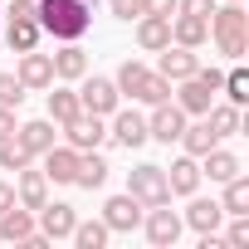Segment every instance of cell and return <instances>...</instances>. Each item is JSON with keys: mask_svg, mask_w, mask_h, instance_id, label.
<instances>
[{"mask_svg": "<svg viewBox=\"0 0 249 249\" xmlns=\"http://www.w3.org/2000/svg\"><path fill=\"white\" fill-rule=\"evenodd\" d=\"M225 244L244 249L249 244V215H230V230H225Z\"/></svg>", "mask_w": 249, "mask_h": 249, "instance_id": "d590c367", "label": "cell"}, {"mask_svg": "<svg viewBox=\"0 0 249 249\" xmlns=\"http://www.w3.org/2000/svg\"><path fill=\"white\" fill-rule=\"evenodd\" d=\"M205 122H210L215 137H234V132H239V107H234V103H210V107H205Z\"/></svg>", "mask_w": 249, "mask_h": 249, "instance_id": "83f0119b", "label": "cell"}, {"mask_svg": "<svg viewBox=\"0 0 249 249\" xmlns=\"http://www.w3.org/2000/svg\"><path fill=\"white\" fill-rule=\"evenodd\" d=\"M64 137H69L73 152H98V147L107 142V122H103L98 112H78V117L64 122Z\"/></svg>", "mask_w": 249, "mask_h": 249, "instance_id": "52a82bcc", "label": "cell"}, {"mask_svg": "<svg viewBox=\"0 0 249 249\" xmlns=\"http://www.w3.org/2000/svg\"><path fill=\"white\" fill-rule=\"evenodd\" d=\"M15 127H20V122H15V107H0V142L15 137Z\"/></svg>", "mask_w": 249, "mask_h": 249, "instance_id": "60d3db41", "label": "cell"}, {"mask_svg": "<svg viewBox=\"0 0 249 249\" xmlns=\"http://www.w3.org/2000/svg\"><path fill=\"white\" fill-rule=\"evenodd\" d=\"M234 5H244V0H234Z\"/></svg>", "mask_w": 249, "mask_h": 249, "instance_id": "ee69618b", "label": "cell"}, {"mask_svg": "<svg viewBox=\"0 0 249 249\" xmlns=\"http://www.w3.org/2000/svg\"><path fill=\"white\" fill-rule=\"evenodd\" d=\"M142 230H147V239L157 244V249H171L176 239H181V230H186V220L171 210V200L166 205H147L142 210Z\"/></svg>", "mask_w": 249, "mask_h": 249, "instance_id": "5b68a950", "label": "cell"}, {"mask_svg": "<svg viewBox=\"0 0 249 249\" xmlns=\"http://www.w3.org/2000/svg\"><path fill=\"white\" fill-rule=\"evenodd\" d=\"M181 127H186V112L166 98V103H157V107H152V117H147V142L171 147V142H181Z\"/></svg>", "mask_w": 249, "mask_h": 249, "instance_id": "9c48e42d", "label": "cell"}, {"mask_svg": "<svg viewBox=\"0 0 249 249\" xmlns=\"http://www.w3.org/2000/svg\"><path fill=\"white\" fill-rule=\"evenodd\" d=\"M0 20H5V15H0Z\"/></svg>", "mask_w": 249, "mask_h": 249, "instance_id": "f6af8a7d", "label": "cell"}, {"mask_svg": "<svg viewBox=\"0 0 249 249\" xmlns=\"http://www.w3.org/2000/svg\"><path fill=\"white\" fill-rule=\"evenodd\" d=\"M49 59H54V78H64V83H78V78L88 73V49H83L78 39L64 44V49H54Z\"/></svg>", "mask_w": 249, "mask_h": 249, "instance_id": "2e32d148", "label": "cell"}, {"mask_svg": "<svg viewBox=\"0 0 249 249\" xmlns=\"http://www.w3.org/2000/svg\"><path fill=\"white\" fill-rule=\"evenodd\" d=\"M35 20L59 44H73V39H83L93 30V10L83 5V0H35Z\"/></svg>", "mask_w": 249, "mask_h": 249, "instance_id": "6da1fadb", "label": "cell"}, {"mask_svg": "<svg viewBox=\"0 0 249 249\" xmlns=\"http://www.w3.org/2000/svg\"><path fill=\"white\" fill-rule=\"evenodd\" d=\"M127 191H132L142 205H166V200H171V186H166V166L137 161V166L127 171Z\"/></svg>", "mask_w": 249, "mask_h": 249, "instance_id": "277c9868", "label": "cell"}, {"mask_svg": "<svg viewBox=\"0 0 249 249\" xmlns=\"http://www.w3.org/2000/svg\"><path fill=\"white\" fill-rule=\"evenodd\" d=\"M142 200L132 196V191H122V196H107L103 200V225L112 230V234H132L137 225H142Z\"/></svg>", "mask_w": 249, "mask_h": 249, "instance_id": "8992f818", "label": "cell"}, {"mask_svg": "<svg viewBox=\"0 0 249 249\" xmlns=\"http://www.w3.org/2000/svg\"><path fill=\"white\" fill-rule=\"evenodd\" d=\"M15 78L25 83V93H39V88H49V83H54V59H49V54H39V49H30V54H20Z\"/></svg>", "mask_w": 249, "mask_h": 249, "instance_id": "7c38bea8", "label": "cell"}, {"mask_svg": "<svg viewBox=\"0 0 249 249\" xmlns=\"http://www.w3.org/2000/svg\"><path fill=\"white\" fill-rule=\"evenodd\" d=\"M210 39H215V49H220L230 64H239V59L249 54V10L234 5V0L215 5V10H210Z\"/></svg>", "mask_w": 249, "mask_h": 249, "instance_id": "7a4b0ae2", "label": "cell"}, {"mask_svg": "<svg viewBox=\"0 0 249 249\" xmlns=\"http://www.w3.org/2000/svg\"><path fill=\"white\" fill-rule=\"evenodd\" d=\"M171 88H176V83H171L166 73L147 69V78L137 83V93H132V98H137V103H147V107H157V103H166V98H171Z\"/></svg>", "mask_w": 249, "mask_h": 249, "instance_id": "4316f807", "label": "cell"}, {"mask_svg": "<svg viewBox=\"0 0 249 249\" xmlns=\"http://www.w3.org/2000/svg\"><path fill=\"white\" fill-rule=\"evenodd\" d=\"M137 44L147 54H161L171 44V15H137Z\"/></svg>", "mask_w": 249, "mask_h": 249, "instance_id": "9a60e30c", "label": "cell"}, {"mask_svg": "<svg viewBox=\"0 0 249 249\" xmlns=\"http://www.w3.org/2000/svg\"><path fill=\"white\" fill-rule=\"evenodd\" d=\"M196 69H200V54H196V49H186V44H166V49H161V69H157V73H166L171 83L191 78Z\"/></svg>", "mask_w": 249, "mask_h": 249, "instance_id": "e0dca14e", "label": "cell"}, {"mask_svg": "<svg viewBox=\"0 0 249 249\" xmlns=\"http://www.w3.org/2000/svg\"><path fill=\"white\" fill-rule=\"evenodd\" d=\"M78 103H83V112H98V117H112L117 112V103H122V93H117V83L112 78H88L83 73V88H78Z\"/></svg>", "mask_w": 249, "mask_h": 249, "instance_id": "ba28073f", "label": "cell"}, {"mask_svg": "<svg viewBox=\"0 0 249 249\" xmlns=\"http://www.w3.org/2000/svg\"><path fill=\"white\" fill-rule=\"evenodd\" d=\"M142 15H176V0H142Z\"/></svg>", "mask_w": 249, "mask_h": 249, "instance_id": "ab89813d", "label": "cell"}, {"mask_svg": "<svg viewBox=\"0 0 249 249\" xmlns=\"http://www.w3.org/2000/svg\"><path fill=\"white\" fill-rule=\"evenodd\" d=\"M25 103V83L15 73H0V107H20Z\"/></svg>", "mask_w": 249, "mask_h": 249, "instance_id": "e575fe53", "label": "cell"}, {"mask_svg": "<svg viewBox=\"0 0 249 249\" xmlns=\"http://www.w3.org/2000/svg\"><path fill=\"white\" fill-rule=\"evenodd\" d=\"M35 215H39V234H49V239H69L73 225H78V210L69 200H44Z\"/></svg>", "mask_w": 249, "mask_h": 249, "instance_id": "8fae6325", "label": "cell"}, {"mask_svg": "<svg viewBox=\"0 0 249 249\" xmlns=\"http://www.w3.org/2000/svg\"><path fill=\"white\" fill-rule=\"evenodd\" d=\"M107 161L98 157V152H78V171H73V186H83V191H103L107 186Z\"/></svg>", "mask_w": 249, "mask_h": 249, "instance_id": "d4e9b609", "label": "cell"}, {"mask_svg": "<svg viewBox=\"0 0 249 249\" xmlns=\"http://www.w3.org/2000/svg\"><path fill=\"white\" fill-rule=\"evenodd\" d=\"M15 176H20V181H15V200H20L25 210H39V205L49 200V176H44V171H30V166H20Z\"/></svg>", "mask_w": 249, "mask_h": 249, "instance_id": "ac0fdd59", "label": "cell"}, {"mask_svg": "<svg viewBox=\"0 0 249 249\" xmlns=\"http://www.w3.org/2000/svg\"><path fill=\"white\" fill-rule=\"evenodd\" d=\"M220 93H225V98H230L234 107H244V103H249V73H244V69L234 64V69H230V73L220 78Z\"/></svg>", "mask_w": 249, "mask_h": 249, "instance_id": "1f68e13d", "label": "cell"}, {"mask_svg": "<svg viewBox=\"0 0 249 249\" xmlns=\"http://www.w3.org/2000/svg\"><path fill=\"white\" fill-rule=\"evenodd\" d=\"M220 78H225L220 69H196L191 78H181V83L171 88V93H176L171 103H176L186 117H205V107H210L215 93H220Z\"/></svg>", "mask_w": 249, "mask_h": 249, "instance_id": "3957f363", "label": "cell"}, {"mask_svg": "<svg viewBox=\"0 0 249 249\" xmlns=\"http://www.w3.org/2000/svg\"><path fill=\"white\" fill-rule=\"evenodd\" d=\"M35 157L15 142V137H5V142H0V171H20V166H30Z\"/></svg>", "mask_w": 249, "mask_h": 249, "instance_id": "836d02e7", "label": "cell"}, {"mask_svg": "<svg viewBox=\"0 0 249 249\" xmlns=\"http://www.w3.org/2000/svg\"><path fill=\"white\" fill-rule=\"evenodd\" d=\"M215 142H220V137L210 132V122H205V117H200V122H186V127H181V147H186V157H205Z\"/></svg>", "mask_w": 249, "mask_h": 249, "instance_id": "484cf974", "label": "cell"}, {"mask_svg": "<svg viewBox=\"0 0 249 249\" xmlns=\"http://www.w3.org/2000/svg\"><path fill=\"white\" fill-rule=\"evenodd\" d=\"M10 205H15V186H10V181H0V210H10Z\"/></svg>", "mask_w": 249, "mask_h": 249, "instance_id": "b9f144b4", "label": "cell"}, {"mask_svg": "<svg viewBox=\"0 0 249 249\" xmlns=\"http://www.w3.org/2000/svg\"><path fill=\"white\" fill-rule=\"evenodd\" d=\"M69 239H73L78 249H103V244L112 239V230H107V225H103V215H98V220H78Z\"/></svg>", "mask_w": 249, "mask_h": 249, "instance_id": "4dcf8cb0", "label": "cell"}, {"mask_svg": "<svg viewBox=\"0 0 249 249\" xmlns=\"http://www.w3.org/2000/svg\"><path fill=\"white\" fill-rule=\"evenodd\" d=\"M73 171H78V152L73 147H49L44 152V176L54 186H73Z\"/></svg>", "mask_w": 249, "mask_h": 249, "instance_id": "7402d4cb", "label": "cell"}, {"mask_svg": "<svg viewBox=\"0 0 249 249\" xmlns=\"http://www.w3.org/2000/svg\"><path fill=\"white\" fill-rule=\"evenodd\" d=\"M176 10H181V15H200V20H210L215 0H176Z\"/></svg>", "mask_w": 249, "mask_h": 249, "instance_id": "74e56055", "label": "cell"}, {"mask_svg": "<svg viewBox=\"0 0 249 249\" xmlns=\"http://www.w3.org/2000/svg\"><path fill=\"white\" fill-rule=\"evenodd\" d=\"M107 137H112L117 147L137 152V147L147 142V117H142L137 107H117V112H112V122H107Z\"/></svg>", "mask_w": 249, "mask_h": 249, "instance_id": "30bf717a", "label": "cell"}, {"mask_svg": "<svg viewBox=\"0 0 249 249\" xmlns=\"http://www.w3.org/2000/svg\"><path fill=\"white\" fill-rule=\"evenodd\" d=\"M210 39V20H200V15H171V44H186V49H200Z\"/></svg>", "mask_w": 249, "mask_h": 249, "instance_id": "44dd1931", "label": "cell"}, {"mask_svg": "<svg viewBox=\"0 0 249 249\" xmlns=\"http://www.w3.org/2000/svg\"><path fill=\"white\" fill-rule=\"evenodd\" d=\"M5 20H35V0H10V5H5Z\"/></svg>", "mask_w": 249, "mask_h": 249, "instance_id": "f35d334b", "label": "cell"}, {"mask_svg": "<svg viewBox=\"0 0 249 249\" xmlns=\"http://www.w3.org/2000/svg\"><path fill=\"white\" fill-rule=\"evenodd\" d=\"M49 88H54V83H49ZM78 112H83V103H78L73 88H54V93H49V122H59V127H64V122L78 117Z\"/></svg>", "mask_w": 249, "mask_h": 249, "instance_id": "f1b7e54d", "label": "cell"}, {"mask_svg": "<svg viewBox=\"0 0 249 249\" xmlns=\"http://www.w3.org/2000/svg\"><path fill=\"white\" fill-rule=\"evenodd\" d=\"M181 220L196 230V234H210V230H220V220H225V210H220V200H191L186 210H181Z\"/></svg>", "mask_w": 249, "mask_h": 249, "instance_id": "cb8c5ba5", "label": "cell"}, {"mask_svg": "<svg viewBox=\"0 0 249 249\" xmlns=\"http://www.w3.org/2000/svg\"><path fill=\"white\" fill-rule=\"evenodd\" d=\"M54 137H59V122H49V117H35V122H20V127H15V142L30 157H44L54 147Z\"/></svg>", "mask_w": 249, "mask_h": 249, "instance_id": "4fadbf2b", "label": "cell"}, {"mask_svg": "<svg viewBox=\"0 0 249 249\" xmlns=\"http://www.w3.org/2000/svg\"><path fill=\"white\" fill-rule=\"evenodd\" d=\"M0 35H5V44H10V54H30V49H39V20H0Z\"/></svg>", "mask_w": 249, "mask_h": 249, "instance_id": "ffe728a7", "label": "cell"}, {"mask_svg": "<svg viewBox=\"0 0 249 249\" xmlns=\"http://www.w3.org/2000/svg\"><path fill=\"white\" fill-rule=\"evenodd\" d=\"M200 176H210L215 186H225L230 176H239V157H234V152H225V147L215 142V147L200 157Z\"/></svg>", "mask_w": 249, "mask_h": 249, "instance_id": "603a6c76", "label": "cell"}, {"mask_svg": "<svg viewBox=\"0 0 249 249\" xmlns=\"http://www.w3.org/2000/svg\"><path fill=\"white\" fill-rule=\"evenodd\" d=\"M83 5H88V10H93V5H98V0H83Z\"/></svg>", "mask_w": 249, "mask_h": 249, "instance_id": "7bdbcfd3", "label": "cell"}, {"mask_svg": "<svg viewBox=\"0 0 249 249\" xmlns=\"http://www.w3.org/2000/svg\"><path fill=\"white\" fill-rule=\"evenodd\" d=\"M166 186H171V196H196L200 191V157H176L171 166H166Z\"/></svg>", "mask_w": 249, "mask_h": 249, "instance_id": "5bb4252c", "label": "cell"}, {"mask_svg": "<svg viewBox=\"0 0 249 249\" xmlns=\"http://www.w3.org/2000/svg\"><path fill=\"white\" fill-rule=\"evenodd\" d=\"M147 78V64L142 59H122L117 64V73H112V83H117V93H137V83Z\"/></svg>", "mask_w": 249, "mask_h": 249, "instance_id": "d6a6232c", "label": "cell"}, {"mask_svg": "<svg viewBox=\"0 0 249 249\" xmlns=\"http://www.w3.org/2000/svg\"><path fill=\"white\" fill-rule=\"evenodd\" d=\"M107 10H112L117 20H127V25H132V20L142 15V0H107Z\"/></svg>", "mask_w": 249, "mask_h": 249, "instance_id": "8d00e7d4", "label": "cell"}, {"mask_svg": "<svg viewBox=\"0 0 249 249\" xmlns=\"http://www.w3.org/2000/svg\"><path fill=\"white\" fill-rule=\"evenodd\" d=\"M220 210H225V215H249V176H230V181H225Z\"/></svg>", "mask_w": 249, "mask_h": 249, "instance_id": "f546056e", "label": "cell"}, {"mask_svg": "<svg viewBox=\"0 0 249 249\" xmlns=\"http://www.w3.org/2000/svg\"><path fill=\"white\" fill-rule=\"evenodd\" d=\"M35 230H39V225H35V210H25L20 200H15L10 210H0V239H10V244H25Z\"/></svg>", "mask_w": 249, "mask_h": 249, "instance_id": "d6986e66", "label": "cell"}]
</instances>
